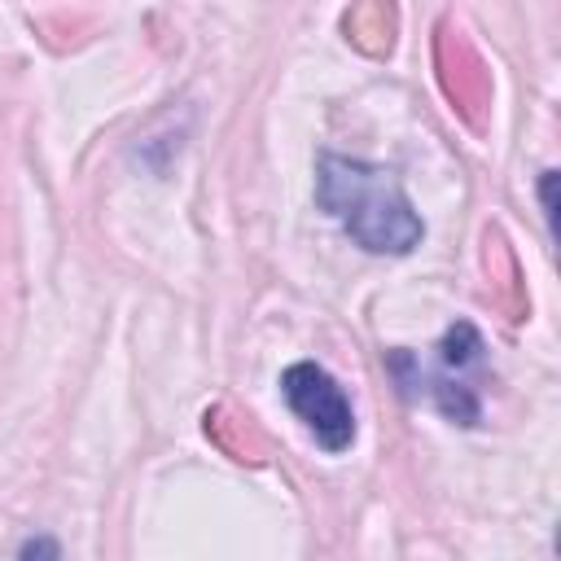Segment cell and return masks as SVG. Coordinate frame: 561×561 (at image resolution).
Here are the masks:
<instances>
[{
  "instance_id": "4",
  "label": "cell",
  "mask_w": 561,
  "mask_h": 561,
  "mask_svg": "<svg viewBox=\"0 0 561 561\" xmlns=\"http://www.w3.org/2000/svg\"><path fill=\"white\" fill-rule=\"evenodd\" d=\"M18 561H61V548H57V539H53V535H35V539H26V543H22Z\"/></svg>"
},
{
  "instance_id": "2",
  "label": "cell",
  "mask_w": 561,
  "mask_h": 561,
  "mask_svg": "<svg viewBox=\"0 0 561 561\" xmlns=\"http://www.w3.org/2000/svg\"><path fill=\"white\" fill-rule=\"evenodd\" d=\"M482 351H486V346H482V333H478L469 320H456V324L443 333V342H438V368H434V373L421 368V359H412L408 351H394V355H390V368H394V377H399L403 390L421 386L447 421H456V425H478V421H482V403H478V394H473V386H469V373L482 368Z\"/></svg>"
},
{
  "instance_id": "1",
  "label": "cell",
  "mask_w": 561,
  "mask_h": 561,
  "mask_svg": "<svg viewBox=\"0 0 561 561\" xmlns=\"http://www.w3.org/2000/svg\"><path fill=\"white\" fill-rule=\"evenodd\" d=\"M316 202L368 254H412L425 237V224L408 202L399 171L381 162L320 153Z\"/></svg>"
},
{
  "instance_id": "5",
  "label": "cell",
  "mask_w": 561,
  "mask_h": 561,
  "mask_svg": "<svg viewBox=\"0 0 561 561\" xmlns=\"http://www.w3.org/2000/svg\"><path fill=\"white\" fill-rule=\"evenodd\" d=\"M552 184H557V171H543V175H539V202H543V219H548V224H552V215H557Z\"/></svg>"
},
{
  "instance_id": "3",
  "label": "cell",
  "mask_w": 561,
  "mask_h": 561,
  "mask_svg": "<svg viewBox=\"0 0 561 561\" xmlns=\"http://www.w3.org/2000/svg\"><path fill=\"white\" fill-rule=\"evenodd\" d=\"M280 394L289 403V412L311 430V438L324 451H346L355 443V408L346 399V390L333 381V373L316 359H298L280 373Z\"/></svg>"
}]
</instances>
